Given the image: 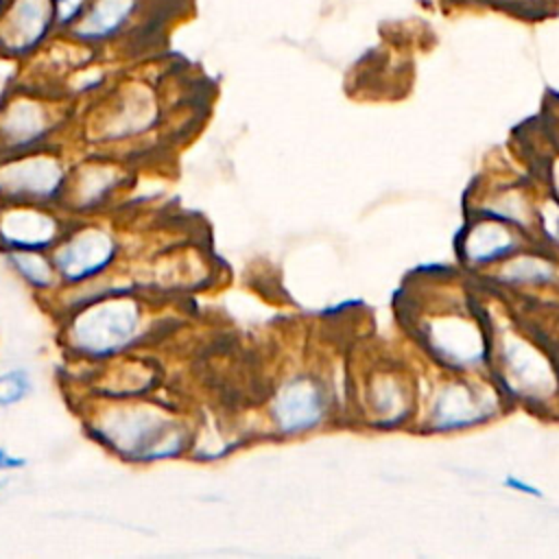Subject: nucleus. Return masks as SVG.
<instances>
[{
	"label": "nucleus",
	"instance_id": "1",
	"mask_svg": "<svg viewBox=\"0 0 559 559\" xmlns=\"http://www.w3.org/2000/svg\"><path fill=\"white\" fill-rule=\"evenodd\" d=\"M87 428L107 450L133 463L170 459L186 445L175 419L146 400L114 397L87 419Z\"/></svg>",
	"mask_w": 559,
	"mask_h": 559
},
{
	"label": "nucleus",
	"instance_id": "2",
	"mask_svg": "<svg viewBox=\"0 0 559 559\" xmlns=\"http://www.w3.org/2000/svg\"><path fill=\"white\" fill-rule=\"evenodd\" d=\"M144 306L131 293L107 295L70 312L66 341L70 352L90 360H109L140 343Z\"/></svg>",
	"mask_w": 559,
	"mask_h": 559
},
{
	"label": "nucleus",
	"instance_id": "3",
	"mask_svg": "<svg viewBox=\"0 0 559 559\" xmlns=\"http://www.w3.org/2000/svg\"><path fill=\"white\" fill-rule=\"evenodd\" d=\"M70 164L48 146L0 159V203L61 205Z\"/></svg>",
	"mask_w": 559,
	"mask_h": 559
},
{
	"label": "nucleus",
	"instance_id": "4",
	"mask_svg": "<svg viewBox=\"0 0 559 559\" xmlns=\"http://www.w3.org/2000/svg\"><path fill=\"white\" fill-rule=\"evenodd\" d=\"M63 124V111L52 98L17 90L0 103V159L48 146Z\"/></svg>",
	"mask_w": 559,
	"mask_h": 559
},
{
	"label": "nucleus",
	"instance_id": "5",
	"mask_svg": "<svg viewBox=\"0 0 559 559\" xmlns=\"http://www.w3.org/2000/svg\"><path fill=\"white\" fill-rule=\"evenodd\" d=\"M59 282L79 286L103 277L120 255V242L105 225L68 227L57 245L48 251Z\"/></svg>",
	"mask_w": 559,
	"mask_h": 559
},
{
	"label": "nucleus",
	"instance_id": "6",
	"mask_svg": "<svg viewBox=\"0 0 559 559\" xmlns=\"http://www.w3.org/2000/svg\"><path fill=\"white\" fill-rule=\"evenodd\" d=\"M159 118L153 90L144 83L120 85L90 118V135L96 142H124L148 133Z\"/></svg>",
	"mask_w": 559,
	"mask_h": 559
},
{
	"label": "nucleus",
	"instance_id": "7",
	"mask_svg": "<svg viewBox=\"0 0 559 559\" xmlns=\"http://www.w3.org/2000/svg\"><path fill=\"white\" fill-rule=\"evenodd\" d=\"M59 35L52 0H7L0 11V57L26 61Z\"/></svg>",
	"mask_w": 559,
	"mask_h": 559
},
{
	"label": "nucleus",
	"instance_id": "8",
	"mask_svg": "<svg viewBox=\"0 0 559 559\" xmlns=\"http://www.w3.org/2000/svg\"><path fill=\"white\" fill-rule=\"evenodd\" d=\"M66 229L57 205L0 203L2 251H50Z\"/></svg>",
	"mask_w": 559,
	"mask_h": 559
},
{
	"label": "nucleus",
	"instance_id": "9",
	"mask_svg": "<svg viewBox=\"0 0 559 559\" xmlns=\"http://www.w3.org/2000/svg\"><path fill=\"white\" fill-rule=\"evenodd\" d=\"M146 11V0H90L83 15L63 33L85 48H103L127 37Z\"/></svg>",
	"mask_w": 559,
	"mask_h": 559
},
{
	"label": "nucleus",
	"instance_id": "10",
	"mask_svg": "<svg viewBox=\"0 0 559 559\" xmlns=\"http://www.w3.org/2000/svg\"><path fill=\"white\" fill-rule=\"evenodd\" d=\"M122 170L107 159H85L70 168L61 205L68 212H96L122 188Z\"/></svg>",
	"mask_w": 559,
	"mask_h": 559
},
{
	"label": "nucleus",
	"instance_id": "11",
	"mask_svg": "<svg viewBox=\"0 0 559 559\" xmlns=\"http://www.w3.org/2000/svg\"><path fill=\"white\" fill-rule=\"evenodd\" d=\"M13 273L39 293L55 290L61 282L48 251H2Z\"/></svg>",
	"mask_w": 559,
	"mask_h": 559
},
{
	"label": "nucleus",
	"instance_id": "12",
	"mask_svg": "<svg viewBox=\"0 0 559 559\" xmlns=\"http://www.w3.org/2000/svg\"><path fill=\"white\" fill-rule=\"evenodd\" d=\"M33 391L31 376L24 369H9L0 373V408L20 404Z\"/></svg>",
	"mask_w": 559,
	"mask_h": 559
},
{
	"label": "nucleus",
	"instance_id": "13",
	"mask_svg": "<svg viewBox=\"0 0 559 559\" xmlns=\"http://www.w3.org/2000/svg\"><path fill=\"white\" fill-rule=\"evenodd\" d=\"M87 4H90V0H52L57 31L66 33L83 15Z\"/></svg>",
	"mask_w": 559,
	"mask_h": 559
},
{
	"label": "nucleus",
	"instance_id": "14",
	"mask_svg": "<svg viewBox=\"0 0 559 559\" xmlns=\"http://www.w3.org/2000/svg\"><path fill=\"white\" fill-rule=\"evenodd\" d=\"M26 465L24 456L11 454L9 450L0 448V472H13V469H22Z\"/></svg>",
	"mask_w": 559,
	"mask_h": 559
},
{
	"label": "nucleus",
	"instance_id": "15",
	"mask_svg": "<svg viewBox=\"0 0 559 559\" xmlns=\"http://www.w3.org/2000/svg\"><path fill=\"white\" fill-rule=\"evenodd\" d=\"M4 4H7V0H0V11L4 9Z\"/></svg>",
	"mask_w": 559,
	"mask_h": 559
},
{
	"label": "nucleus",
	"instance_id": "16",
	"mask_svg": "<svg viewBox=\"0 0 559 559\" xmlns=\"http://www.w3.org/2000/svg\"><path fill=\"white\" fill-rule=\"evenodd\" d=\"M0 485H2V480H0Z\"/></svg>",
	"mask_w": 559,
	"mask_h": 559
}]
</instances>
